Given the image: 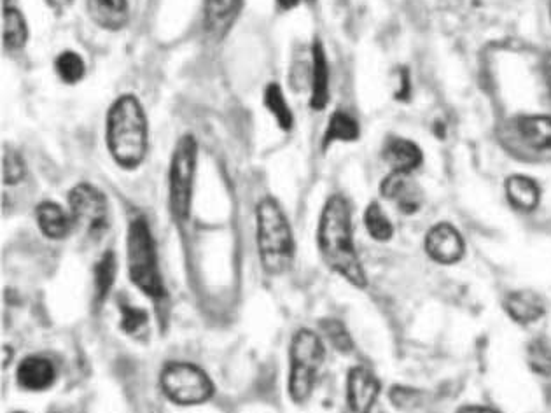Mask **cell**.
<instances>
[{"mask_svg": "<svg viewBox=\"0 0 551 413\" xmlns=\"http://www.w3.org/2000/svg\"><path fill=\"white\" fill-rule=\"evenodd\" d=\"M116 270H118L116 254L112 251L104 252L95 265V300L98 305H102L111 294L114 280H116Z\"/></svg>", "mask_w": 551, "mask_h": 413, "instance_id": "d4e9b609", "label": "cell"}, {"mask_svg": "<svg viewBox=\"0 0 551 413\" xmlns=\"http://www.w3.org/2000/svg\"><path fill=\"white\" fill-rule=\"evenodd\" d=\"M126 261H128V275L133 284L149 298L160 300L165 294V287H163L160 266H158V252L154 244L153 231L144 216L133 217L128 224Z\"/></svg>", "mask_w": 551, "mask_h": 413, "instance_id": "277c9868", "label": "cell"}, {"mask_svg": "<svg viewBox=\"0 0 551 413\" xmlns=\"http://www.w3.org/2000/svg\"><path fill=\"white\" fill-rule=\"evenodd\" d=\"M69 209L74 224L88 235H102L107 230L109 203L104 193L88 182H79L69 191Z\"/></svg>", "mask_w": 551, "mask_h": 413, "instance_id": "ba28073f", "label": "cell"}, {"mask_svg": "<svg viewBox=\"0 0 551 413\" xmlns=\"http://www.w3.org/2000/svg\"><path fill=\"white\" fill-rule=\"evenodd\" d=\"M200 146L193 133L175 142L168 167V210L177 224L188 223L193 210Z\"/></svg>", "mask_w": 551, "mask_h": 413, "instance_id": "5b68a950", "label": "cell"}, {"mask_svg": "<svg viewBox=\"0 0 551 413\" xmlns=\"http://www.w3.org/2000/svg\"><path fill=\"white\" fill-rule=\"evenodd\" d=\"M121 328L126 335L137 336L146 331L147 314L142 308L133 307L130 303H121Z\"/></svg>", "mask_w": 551, "mask_h": 413, "instance_id": "f546056e", "label": "cell"}, {"mask_svg": "<svg viewBox=\"0 0 551 413\" xmlns=\"http://www.w3.org/2000/svg\"><path fill=\"white\" fill-rule=\"evenodd\" d=\"M550 16H551V6H550Z\"/></svg>", "mask_w": 551, "mask_h": 413, "instance_id": "8d00e7d4", "label": "cell"}, {"mask_svg": "<svg viewBox=\"0 0 551 413\" xmlns=\"http://www.w3.org/2000/svg\"><path fill=\"white\" fill-rule=\"evenodd\" d=\"M541 72H543V79H545L546 90L551 98V53H546L543 56V62H541Z\"/></svg>", "mask_w": 551, "mask_h": 413, "instance_id": "1f68e13d", "label": "cell"}, {"mask_svg": "<svg viewBox=\"0 0 551 413\" xmlns=\"http://www.w3.org/2000/svg\"><path fill=\"white\" fill-rule=\"evenodd\" d=\"M2 168H4V184L6 186H16L20 184L25 177H27V163L23 160L16 149H11V147H6L4 149V160H2Z\"/></svg>", "mask_w": 551, "mask_h": 413, "instance_id": "f1b7e54d", "label": "cell"}, {"mask_svg": "<svg viewBox=\"0 0 551 413\" xmlns=\"http://www.w3.org/2000/svg\"><path fill=\"white\" fill-rule=\"evenodd\" d=\"M30 39V28L27 18L18 7L4 6V49L6 51H21Z\"/></svg>", "mask_w": 551, "mask_h": 413, "instance_id": "603a6c76", "label": "cell"}, {"mask_svg": "<svg viewBox=\"0 0 551 413\" xmlns=\"http://www.w3.org/2000/svg\"><path fill=\"white\" fill-rule=\"evenodd\" d=\"M11 2H13V0H4V6H11Z\"/></svg>", "mask_w": 551, "mask_h": 413, "instance_id": "d590c367", "label": "cell"}, {"mask_svg": "<svg viewBox=\"0 0 551 413\" xmlns=\"http://www.w3.org/2000/svg\"><path fill=\"white\" fill-rule=\"evenodd\" d=\"M303 2H307V4H310V6H312V4H315L317 0H303Z\"/></svg>", "mask_w": 551, "mask_h": 413, "instance_id": "e575fe53", "label": "cell"}, {"mask_svg": "<svg viewBox=\"0 0 551 413\" xmlns=\"http://www.w3.org/2000/svg\"><path fill=\"white\" fill-rule=\"evenodd\" d=\"M518 135L534 151H551V116L529 114L517 119Z\"/></svg>", "mask_w": 551, "mask_h": 413, "instance_id": "d6986e66", "label": "cell"}, {"mask_svg": "<svg viewBox=\"0 0 551 413\" xmlns=\"http://www.w3.org/2000/svg\"><path fill=\"white\" fill-rule=\"evenodd\" d=\"M91 20L107 32H119L130 23V4L128 0H90Z\"/></svg>", "mask_w": 551, "mask_h": 413, "instance_id": "e0dca14e", "label": "cell"}, {"mask_svg": "<svg viewBox=\"0 0 551 413\" xmlns=\"http://www.w3.org/2000/svg\"><path fill=\"white\" fill-rule=\"evenodd\" d=\"M380 396V382L373 371L356 366L347 377V403L352 413H371Z\"/></svg>", "mask_w": 551, "mask_h": 413, "instance_id": "4fadbf2b", "label": "cell"}, {"mask_svg": "<svg viewBox=\"0 0 551 413\" xmlns=\"http://www.w3.org/2000/svg\"><path fill=\"white\" fill-rule=\"evenodd\" d=\"M504 308L518 324H534L545 315V301L534 291H515L504 300Z\"/></svg>", "mask_w": 551, "mask_h": 413, "instance_id": "ac0fdd59", "label": "cell"}, {"mask_svg": "<svg viewBox=\"0 0 551 413\" xmlns=\"http://www.w3.org/2000/svg\"><path fill=\"white\" fill-rule=\"evenodd\" d=\"M364 226L377 242H389L394 237V224L378 202H371L364 210Z\"/></svg>", "mask_w": 551, "mask_h": 413, "instance_id": "484cf974", "label": "cell"}, {"mask_svg": "<svg viewBox=\"0 0 551 413\" xmlns=\"http://www.w3.org/2000/svg\"><path fill=\"white\" fill-rule=\"evenodd\" d=\"M527 361L534 373L541 377H551V345L550 343L538 338L529 343L527 347Z\"/></svg>", "mask_w": 551, "mask_h": 413, "instance_id": "4316f807", "label": "cell"}, {"mask_svg": "<svg viewBox=\"0 0 551 413\" xmlns=\"http://www.w3.org/2000/svg\"><path fill=\"white\" fill-rule=\"evenodd\" d=\"M263 105L272 114L275 123L282 132H291L294 128V112L287 102L284 90L279 83H268L263 90Z\"/></svg>", "mask_w": 551, "mask_h": 413, "instance_id": "7402d4cb", "label": "cell"}, {"mask_svg": "<svg viewBox=\"0 0 551 413\" xmlns=\"http://www.w3.org/2000/svg\"><path fill=\"white\" fill-rule=\"evenodd\" d=\"M55 378V364L48 357H25L16 370V382L25 391H46L55 384Z\"/></svg>", "mask_w": 551, "mask_h": 413, "instance_id": "9a60e30c", "label": "cell"}, {"mask_svg": "<svg viewBox=\"0 0 551 413\" xmlns=\"http://www.w3.org/2000/svg\"><path fill=\"white\" fill-rule=\"evenodd\" d=\"M275 2H277L280 11L287 13V11H293L294 7L300 6L303 0H275Z\"/></svg>", "mask_w": 551, "mask_h": 413, "instance_id": "836d02e7", "label": "cell"}, {"mask_svg": "<svg viewBox=\"0 0 551 413\" xmlns=\"http://www.w3.org/2000/svg\"><path fill=\"white\" fill-rule=\"evenodd\" d=\"M426 252L440 265H454L464 258L466 244L461 231L450 223L434 224L426 235Z\"/></svg>", "mask_w": 551, "mask_h": 413, "instance_id": "9c48e42d", "label": "cell"}, {"mask_svg": "<svg viewBox=\"0 0 551 413\" xmlns=\"http://www.w3.org/2000/svg\"><path fill=\"white\" fill-rule=\"evenodd\" d=\"M317 247L322 261L333 272L357 289L368 286V277L354 242L352 209L345 196H329L324 203L317 226Z\"/></svg>", "mask_w": 551, "mask_h": 413, "instance_id": "6da1fadb", "label": "cell"}, {"mask_svg": "<svg viewBox=\"0 0 551 413\" xmlns=\"http://www.w3.org/2000/svg\"><path fill=\"white\" fill-rule=\"evenodd\" d=\"M161 389L175 405H202L214 394L209 375L191 363H170L161 371Z\"/></svg>", "mask_w": 551, "mask_h": 413, "instance_id": "52a82bcc", "label": "cell"}, {"mask_svg": "<svg viewBox=\"0 0 551 413\" xmlns=\"http://www.w3.org/2000/svg\"><path fill=\"white\" fill-rule=\"evenodd\" d=\"M244 0H203V28L212 41H223L235 27Z\"/></svg>", "mask_w": 551, "mask_h": 413, "instance_id": "7c38bea8", "label": "cell"}, {"mask_svg": "<svg viewBox=\"0 0 551 413\" xmlns=\"http://www.w3.org/2000/svg\"><path fill=\"white\" fill-rule=\"evenodd\" d=\"M382 156L391 170L405 172V174L415 172L424 161V153L419 144L398 135H391L385 140Z\"/></svg>", "mask_w": 551, "mask_h": 413, "instance_id": "5bb4252c", "label": "cell"}, {"mask_svg": "<svg viewBox=\"0 0 551 413\" xmlns=\"http://www.w3.org/2000/svg\"><path fill=\"white\" fill-rule=\"evenodd\" d=\"M256 242L261 266L270 275H282L296 254L293 228L279 200L265 196L256 207Z\"/></svg>", "mask_w": 551, "mask_h": 413, "instance_id": "3957f363", "label": "cell"}, {"mask_svg": "<svg viewBox=\"0 0 551 413\" xmlns=\"http://www.w3.org/2000/svg\"><path fill=\"white\" fill-rule=\"evenodd\" d=\"M361 137V125L356 116L345 109H336L328 119V126L322 135V149H328L336 142H356Z\"/></svg>", "mask_w": 551, "mask_h": 413, "instance_id": "44dd1931", "label": "cell"}, {"mask_svg": "<svg viewBox=\"0 0 551 413\" xmlns=\"http://www.w3.org/2000/svg\"><path fill=\"white\" fill-rule=\"evenodd\" d=\"M149 118L135 93L119 95L105 114V146L123 170H137L149 153Z\"/></svg>", "mask_w": 551, "mask_h": 413, "instance_id": "7a4b0ae2", "label": "cell"}, {"mask_svg": "<svg viewBox=\"0 0 551 413\" xmlns=\"http://www.w3.org/2000/svg\"><path fill=\"white\" fill-rule=\"evenodd\" d=\"M55 74L63 84L81 83L86 76V62L74 49H65L55 58Z\"/></svg>", "mask_w": 551, "mask_h": 413, "instance_id": "cb8c5ba5", "label": "cell"}, {"mask_svg": "<svg viewBox=\"0 0 551 413\" xmlns=\"http://www.w3.org/2000/svg\"><path fill=\"white\" fill-rule=\"evenodd\" d=\"M380 193L385 200L394 203L399 212H403L406 216L417 214L424 202L419 184L415 182L412 174H405V172L391 170V174L387 175L380 184Z\"/></svg>", "mask_w": 551, "mask_h": 413, "instance_id": "30bf717a", "label": "cell"}, {"mask_svg": "<svg viewBox=\"0 0 551 413\" xmlns=\"http://www.w3.org/2000/svg\"><path fill=\"white\" fill-rule=\"evenodd\" d=\"M37 226L44 237L49 240H63L70 235L74 219L72 214L55 202H42L35 210Z\"/></svg>", "mask_w": 551, "mask_h": 413, "instance_id": "2e32d148", "label": "cell"}, {"mask_svg": "<svg viewBox=\"0 0 551 413\" xmlns=\"http://www.w3.org/2000/svg\"><path fill=\"white\" fill-rule=\"evenodd\" d=\"M14 413H23V412H14Z\"/></svg>", "mask_w": 551, "mask_h": 413, "instance_id": "74e56055", "label": "cell"}, {"mask_svg": "<svg viewBox=\"0 0 551 413\" xmlns=\"http://www.w3.org/2000/svg\"><path fill=\"white\" fill-rule=\"evenodd\" d=\"M457 413H499L494 410V408H489V406H480V405H468L462 406L461 410Z\"/></svg>", "mask_w": 551, "mask_h": 413, "instance_id": "d6a6232c", "label": "cell"}, {"mask_svg": "<svg viewBox=\"0 0 551 413\" xmlns=\"http://www.w3.org/2000/svg\"><path fill=\"white\" fill-rule=\"evenodd\" d=\"M310 100L308 105L315 112H322L329 104L331 98V70H329L326 48L319 39H315L310 49Z\"/></svg>", "mask_w": 551, "mask_h": 413, "instance_id": "8fae6325", "label": "cell"}, {"mask_svg": "<svg viewBox=\"0 0 551 413\" xmlns=\"http://www.w3.org/2000/svg\"><path fill=\"white\" fill-rule=\"evenodd\" d=\"M321 329L324 331V336L328 338L329 343L342 354H349L354 350V340L350 336L349 329L345 328V324L338 319H324L321 322Z\"/></svg>", "mask_w": 551, "mask_h": 413, "instance_id": "83f0119b", "label": "cell"}, {"mask_svg": "<svg viewBox=\"0 0 551 413\" xmlns=\"http://www.w3.org/2000/svg\"><path fill=\"white\" fill-rule=\"evenodd\" d=\"M410 95H412V81H410V72L406 69L399 70V86L396 90V98L401 100V102H406L410 100Z\"/></svg>", "mask_w": 551, "mask_h": 413, "instance_id": "4dcf8cb0", "label": "cell"}, {"mask_svg": "<svg viewBox=\"0 0 551 413\" xmlns=\"http://www.w3.org/2000/svg\"><path fill=\"white\" fill-rule=\"evenodd\" d=\"M289 356H291L289 394L294 403H305L314 392L319 371L326 357L321 336L310 329H300L293 336Z\"/></svg>", "mask_w": 551, "mask_h": 413, "instance_id": "8992f818", "label": "cell"}, {"mask_svg": "<svg viewBox=\"0 0 551 413\" xmlns=\"http://www.w3.org/2000/svg\"><path fill=\"white\" fill-rule=\"evenodd\" d=\"M506 196L511 205L520 212H532L541 202V189L538 182L527 175H510L506 179Z\"/></svg>", "mask_w": 551, "mask_h": 413, "instance_id": "ffe728a7", "label": "cell"}]
</instances>
